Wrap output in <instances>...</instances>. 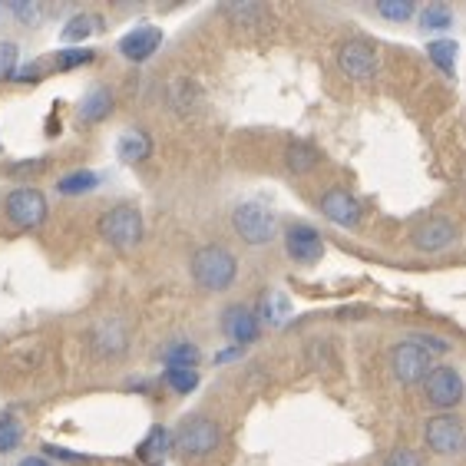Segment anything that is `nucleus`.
<instances>
[{"mask_svg": "<svg viewBox=\"0 0 466 466\" xmlns=\"http://www.w3.org/2000/svg\"><path fill=\"white\" fill-rule=\"evenodd\" d=\"M44 76H46L44 63H24L17 70V76H14V83H40Z\"/></svg>", "mask_w": 466, "mask_h": 466, "instance_id": "36", "label": "nucleus"}, {"mask_svg": "<svg viewBox=\"0 0 466 466\" xmlns=\"http://www.w3.org/2000/svg\"><path fill=\"white\" fill-rule=\"evenodd\" d=\"M99 186V176L90 169H76V172H66L60 182H56V192L66 198H76V196H90L93 188Z\"/></svg>", "mask_w": 466, "mask_h": 466, "instance_id": "24", "label": "nucleus"}, {"mask_svg": "<svg viewBox=\"0 0 466 466\" xmlns=\"http://www.w3.org/2000/svg\"><path fill=\"white\" fill-rule=\"evenodd\" d=\"M222 14L228 20H232L235 27H261L265 20H268V14H265V7L261 4H225Z\"/></svg>", "mask_w": 466, "mask_h": 466, "instance_id": "25", "label": "nucleus"}, {"mask_svg": "<svg viewBox=\"0 0 466 466\" xmlns=\"http://www.w3.org/2000/svg\"><path fill=\"white\" fill-rule=\"evenodd\" d=\"M222 334L228 341H235L238 348H248L251 341H258L261 334V318L258 308L248 305H232L222 311Z\"/></svg>", "mask_w": 466, "mask_h": 466, "instance_id": "13", "label": "nucleus"}, {"mask_svg": "<svg viewBox=\"0 0 466 466\" xmlns=\"http://www.w3.org/2000/svg\"><path fill=\"white\" fill-rule=\"evenodd\" d=\"M17 466H54V460H50V457H40V453H30V457H24Z\"/></svg>", "mask_w": 466, "mask_h": 466, "instance_id": "38", "label": "nucleus"}, {"mask_svg": "<svg viewBox=\"0 0 466 466\" xmlns=\"http://www.w3.org/2000/svg\"><path fill=\"white\" fill-rule=\"evenodd\" d=\"M159 358L166 368H198L202 350H198V344L186 341V338H176V341H169L159 350Z\"/></svg>", "mask_w": 466, "mask_h": 466, "instance_id": "22", "label": "nucleus"}, {"mask_svg": "<svg viewBox=\"0 0 466 466\" xmlns=\"http://www.w3.org/2000/svg\"><path fill=\"white\" fill-rule=\"evenodd\" d=\"M377 14L384 20H394V24H407V20L417 17V4L413 0H380Z\"/></svg>", "mask_w": 466, "mask_h": 466, "instance_id": "32", "label": "nucleus"}, {"mask_svg": "<svg viewBox=\"0 0 466 466\" xmlns=\"http://www.w3.org/2000/svg\"><path fill=\"white\" fill-rule=\"evenodd\" d=\"M285 166L295 176H308V172H314L321 166V153L311 143H305V139H291L285 149Z\"/></svg>", "mask_w": 466, "mask_h": 466, "instance_id": "19", "label": "nucleus"}, {"mask_svg": "<svg viewBox=\"0 0 466 466\" xmlns=\"http://www.w3.org/2000/svg\"><path fill=\"white\" fill-rule=\"evenodd\" d=\"M0 20H4V7H0Z\"/></svg>", "mask_w": 466, "mask_h": 466, "instance_id": "39", "label": "nucleus"}, {"mask_svg": "<svg viewBox=\"0 0 466 466\" xmlns=\"http://www.w3.org/2000/svg\"><path fill=\"white\" fill-rule=\"evenodd\" d=\"M417 20H420V30H447L453 24V10L447 4H427Z\"/></svg>", "mask_w": 466, "mask_h": 466, "instance_id": "30", "label": "nucleus"}, {"mask_svg": "<svg viewBox=\"0 0 466 466\" xmlns=\"http://www.w3.org/2000/svg\"><path fill=\"white\" fill-rule=\"evenodd\" d=\"M410 242L423 255H440V251L457 245V225L450 222V218H427V222H420L410 232Z\"/></svg>", "mask_w": 466, "mask_h": 466, "instance_id": "14", "label": "nucleus"}, {"mask_svg": "<svg viewBox=\"0 0 466 466\" xmlns=\"http://www.w3.org/2000/svg\"><path fill=\"white\" fill-rule=\"evenodd\" d=\"M232 228L245 245H251V248H265V245L275 242L281 232L279 216H275L265 202H242V206H235Z\"/></svg>", "mask_w": 466, "mask_h": 466, "instance_id": "4", "label": "nucleus"}, {"mask_svg": "<svg viewBox=\"0 0 466 466\" xmlns=\"http://www.w3.org/2000/svg\"><path fill=\"white\" fill-rule=\"evenodd\" d=\"M222 447V427L208 417H186L172 433V453L182 460H206Z\"/></svg>", "mask_w": 466, "mask_h": 466, "instance_id": "3", "label": "nucleus"}, {"mask_svg": "<svg viewBox=\"0 0 466 466\" xmlns=\"http://www.w3.org/2000/svg\"><path fill=\"white\" fill-rule=\"evenodd\" d=\"M96 232L99 238L106 245H113L116 251H133L143 245L146 238V222H143V212L136 206H113L106 208L96 222Z\"/></svg>", "mask_w": 466, "mask_h": 466, "instance_id": "2", "label": "nucleus"}, {"mask_svg": "<svg viewBox=\"0 0 466 466\" xmlns=\"http://www.w3.org/2000/svg\"><path fill=\"white\" fill-rule=\"evenodd\" d=\"M113 106H116V96H113V90L109 86H93L86 96L80 99V106H76V116H80V123H103V119L113 116Z\"/></svg>", "mask_w": 466, "mask_h": 466, "instance_id": "17", "label": "nucleus"}, {"mask_svg": "<svg viewBox=\"0 0 466 466\" xmlns=\"http://www.w3.org/2000/svg\"><path fill=\"white\" fill-rule=\"evenodd\" d=\"M46 169V159H24V162H10L7 176H36V172Z\"/></svg>", "mask_w": 466, "mask_h": 466, "instance_id": "34", "label": "nucleus"}, {"mask_svg": "<svg viewBox=\"0 0 466 466\" xmlns=\"http://www.w3.org/2000/svg\"><path fill=\"white\" fill-rule=\"evenodd\" d=\"M166 106H169L172 113H179V116H196V113H202V106H206V93L198 90L196 80L179 76V80H172L169 86H166Z\"/></svg>", "mask_w": 466, "mask_h": 466, "instance_id": "16", "label": "nucleus"}, {"mask_svg": "<svg viewBox=\"0 0 466 466\" xmlns=\"http://www.w3.org/2000/svg\"><path fill=\"white\" fill-rule=\"evenodd\" d=\"M427 54H431V60L437 63V66L447 73V76H457V54H460V46L453 44V40H437V44L427 46Z\"/></svg>", "mask_w": 466, "mask_h": 466, "instance_id": "28", "label": "nucleus"}, {"mask_svg": "<svg viewBox=\"0 0 466 466\" xmlns=\"http://www.w3.org/2000/svg\"><path fill=\"white\" fill-rule=\"evenodd\" d=\"M384 466H423V460H420V453H413V450L400 447L384 460Z\"/></svg>", "mask_w": 466, "mask_h": 466, "instance_id": "35", "label": "nucleus"}, {"mask_svg": "<svg viewBox=\"0 0 466 466\" xmlns=\"http://www.w3.org/2000/svg\"><path fill=\"white\" fill-rule=\"evenodd\" d=\"M423 440L437 457H460L466 450V427L453 413H437L423 427Z\"/></svg>", "mask_w": 466, "mask_h": 466, "instance_id": "8", "label": "nucleus"}, {"mask_svg": "<svg viewBox=\"0 0 466 466\" xmlns=\"http://www.w3.org/2000/svg\"><path fill=\"white\" fill-rule=\"evenodd\" d=\"M4 14H10L20 27H40L46 20V7L36 4V0H10L7 7H4Z\"/></svg>", "mask_w": 466, "mask_h": 466, "instance_id": "26", "label": "nucleus"}, {"mask_svg": "<svg viewBox=\"0 0 466 466\" xmlns=\"http://www.w3.org/2000/svg\"><path fill=\"white\" fill-rule=\"evenodd\" d=\"M318 208H321V216L328 222L341 225V228H358L364 222V206L350 196L348 188H328L321 202H318Z\"/></svg>", "mask_w": 466, "mask_h": 466, "instance_id": "12", "label": "nucleus"}, {"mask_svg": "<svg viewBox=\"0 0 466 466\" xmlns=\"http://www.w3.org/2000/svg\"><path fill=\"white\" fill-rule=\"evenodd\" d=\"M162 46V30L156 24H139L129 34L119 36V56L129 63L153 60V54Z\"/></svg>", "mask_w": 466, "mask_h": 466, "instance_id": "15", "label": "nucleus"}, {"mask_svg": "<svg viewBox=\"0 0 466 466\" xmlns=\"http://www.w3.org/2000/svg\"><path fill=\"white\" fill-rule=\"evenodd\" d=\"M413 341L423 344L431 354H450V344L443 341V338H433V334H413Z\"/></svg>", "mask_w": 466, "mask_h": 466, "instance_id": "37", "label": "nucleus"}, {"mask_svg": "<svg viewBox=\"0 0 466 466\" xmlns=\"http://www.w3.org/2000/svg\"><path fill=\"white\" fill-rule=\"evenodd\" d=\"M96 60V50H86V46H73V50H60L54 56V70L66 73V70H80L86 63Z\"/></svg>", "mask_w": 466, "mask_h": 466, "instance_id": "31", "label": "nucleus"}, {"mask_svg": "<svg viewBox=\"0 0 466 466\" xmlns=\"http://www.w3.org/2000/svg\"><path fill=\"white\" fill-rule=\"evenodd\" d=\"M281 242H285L288 258L295 261V265H318L324 258V238L321 232L308 222H291L281 235Z\"/></svg>", "mask_w": 466, "mask_h": 466, "instance_id": "10", "label": "nucleus"}, {"mask_svg": "<svg viewBox=\"0 0 466 466\" xmlns=\"http://www.w3.org/2000/svg\"><path fill=\"white\" fill-rule=\"evenodd\" d=\"M103 30V17L99 14H90V10H83V14H73L66 24L60 27V40L63 44H80V40H90L93 34Z\"/></svg>", "mask_w": 466, "mask_h": 466, "instance_id": "21", "label": "nucleus"}, {"mask_svg": "<svg viewBox=\"0 0 466 466\" xmlns=\"http://www.w3.org/2000/svg\"><path fill=\"white\" fill-rule=\"evenodd\" d=\"M420 387H423V400L431 407H437V410H453V407L463 404V397H466L463 377L453 368H447V364H437Z\"/></svg>", "mask_w": 466, "mask_h": 466, "instance_id": "7", "label": "nucleus"}, {"mask_svg": "<svg viewBox=\"0 0 466 466\" xmlns=\"http://www.w3.org/2000/svg\"><path fill=\"white\" fill-rule=\"evenodd\" d=\"M86 344H90V350L99 360L123 358L126 350H129V331H126L123 318H116V314L99 318V321L90 328V334H86Z\"/></svg>", "mask_w": 466, "mask_h": 466, "instance_id": "9", "label": "nucleus"}, {"mask_svg": "<svg viewBox=\"0 0 466 466\" xmlns=\"http://www.w3.org/2000/svg\"><path fill=\"white\" fill-rule=\"evenodd\" d=\"M188 275H192L196 288H202L208 295H222L238 279V258L225 245H202L188 258Z\"/></svg>", "mask_w": 466, "mask_h": 466, "instance_id": "1", "label": "nucleus"}, {"mask_svg": "<svg viewBox=\"0 0 466 466\" xmlns=\"http://www.w3.org/2000/svg\"><path fill=\"white\" fill-rule=\"evenodd\" d=\"M20 70V46L14 40H0V83L14 80Z\"/></svg>", "mask_w": 466, "mask_h": 466, "instance_id": "33", "label": "nucleus"}, {"mask_svg": "<svg viewBox=\"0 0 466 466\" xmlns=\"http://www.w3.org/2000/svg\"><path fill=\"white\" fill-rule=\"evenodd\" d=\"M169 453H172V433L166 431V427H159V423H156L153 431L139 440V447H136V457L149 466H159Z\"/></svg>", "mask_w": 466, "mask_h": 466, "instance_id": "18", "label": "nucleus"}, {"mask_svg": "<svg viewBox=\"0 0 466 466\" xmlns=\"http://www.w3.org/2000/svg\"><path fill=\"white\" fill-rule=\"evenodd\" d=\"M116 153L123 162L136 166V162L149 159V153H153V139H149L146 129H126V133L116 139Z\"/></svg>", "mask_w": 466, "mask_h": 466, "instance_id": "20", "label": "nucleus"}, {"mask_svg": "<svg viewBox=\"0 0 466 466\" xmlns=\"http://www.w3.org/2000/svg\"><path fill=\"white\" fill-rule=\"evenodd\" d=\"M166 384L176 394H192L202 384V374H198V368H166Z\"/></svg>", "mask_w": 466, "mask_h": 466, "instance_id": "29", "label": "nucleus"}, {"mask_svg": "<svg viewBox=\"0 0 466 466\" xmlns=\"http://www.w3.org/2000/svg\"><path fill=\"white\" fill-rule=\"evenodd\" d=\"M0 149H4V146H0Z\"/></svg>", "mask_w": 466, "mask_h": 466, "instance_id": "40", "label": "nucleus"}, {"mask_svg": "<svg viewBox=\"0 0 466 466\" xmlns=\"http://www.w3.org/2000/svg\"><path fill=\"white\" fill-rule=\"evenodd\" d=\"M291 314V305H288V298L281 295V291H268V295L261 298L258 305V318L268 324H281Z\"/></svg>", "mask_w": 466, "mask_h": 466, "instance_id": "27", "label": "nucleus"}, {"mask_svg": "<svg viewBox=\"0 0 466 466\" xmlns=\"http://www.w3.org/2000/svg\"><path fill=\"white\" fill-rule=\"evenodd\" d=\"M433 368H437V364H433V354L423 348V344L413 341V338L394 344V350H390V374H394L397 384H404V387L423 384Z\"/></svg>", "mask_w": 466, "mask_h": 466, "instance_id": "6", "label": "nucleus"}, {"mask_svg": "<svg viewBox=\"0 0 466 466\" xmlns=\"http://www.w3.org/2000/svg\"><path fill=\"white\" fill-rule=\"evenodd\" d=\"M27 431H24V420H20L14 410H0V457H7L14 450H20Z\"/></svg>", "mask_w": 466, "mask_h": 466, "instance_id": "23", "label": "nucleus"}, {"mask_svg": "<svg viewBox=\"0 0 466 466\" xmlns=\"http://www.w3.org/2000/svg\"><path fill=\"white\" fill-rule=\"evenodd\" d=\"M338 66H341L344 76L354 83L374 80L377 50L368 44V40H344V44L338 46Z\"/></svg>", "mask_w": 466, "mask_h": 466, "instance_id": "11", "label": "nucleus"}, {"mask_svg": "<svg viewBox=\"0 0 466 466\" xmlns=\"http://www.w3.org/2000/svg\"><path fill=\"white\" fill-rule=\"evenodd\" d=\"M46 216H50V202L40 188L34 186H20V188H10L7 196H4V218L10 222V228H17V232H36V228H44Z\"/></svg>", "mask_w": 466, "mask_h": 466, "instance_id": "5", "label": "nucleus"}]
</instances>
